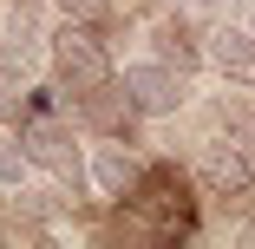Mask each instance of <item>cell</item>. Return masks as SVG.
I'll return each instance as SVG.
<instances>
[{"label": "cell", "mask_w": 255, "mask_h": 249, "mask_svg": "<svg viewBox=\"0 0 255 249\" xmlns=\"http://www.w3.org/2000/svg\"><path fill=\"white\" fill-rule=\"evenodd\" d=\"M53 72H59V85H72V98L112 79V59H105V46H98V33L85 20H66L53 33Z\"/></svg>", "instance_id": "6da1fadb"}, {"label": "cell", "mask_w": 255, "mask_h": 249, "mask_svg": "<svg viewBox=\"0 0 255 249\" xmlns=\"http://www.w3.org/2000/svg\"><path fill=\"white\" fill-rule=\"evenodd\" d=\"M118 85L131 92V105H137L144 118H170V112L183 105V72L164 66V59H137V66H125Z\"/></svg>", "instance_id": "7a4b0ae2"}, {"label": "cell", "mask_w": 255, "mask_h": 249, "mask_svg": "<svg viewBox=\"0 0 255 249\" xmlns=\"http://www.w3.org/2000/svg\"><path fill=\"white\" fill-rule=\"evenodd\" d=\"M20 144H26V158L33 164H46V171H59V177H79V151H72V131L46 112V105H33V118L20 125Z\"/></svg>", "instance_id": "3957f363"}, {"label": "cell", "mask_w": 255, "mask_h": 249, "mask_svg": "<svg viewBox=\"0 0 255 249\" xmlns=\"http://www.w3.org/2000/svg\"><path fill=\"white\" fill-rule=\"evenodd\" d=\"M196 171H203V190H210V197H242V190H255V158L242 151V144H229V138H210V144H203Z\"/></svg>", "instance_id": "277c9868"}, {"label": "cell", "mask_w": 255, "mask_h": 249, "mask_svg": "<svg viewBox=\"0 0 255 249\" xmlns=\"http://www.w3.org/2000/svg\"><path fill=\"white\" fill-rule=\"evenodd\" d=\"M210 66L229 85H255V33L249 26H216L210 33Z\"/></svg>", "instance_id": "5b68a950"}, {"label": "cell", "mask_w": 255, "mask_h": 249, "mask_svg": "<svg viewBox=\"0 0 255 249\" xmlns=\"http://www.w3.org/2000/svg\"><path fill=\"white\" fill-rule=\"evenodd\" d=\"M137 177H144V164L125 151L118 138L92 151V184H98V197H131V190H137Z\"/></svg>", "instance_id": "8992f818"}, {"label": "cell", "mask_w": 255, "mask_h": 249, "mask_svg": "<svg viewBox=\"0 0 255 249\" xmlns=\"http://www.w3.org/2000/svg\"><path fill=\"white\" fill-rule=\"evenodd\" d=\"M79 105H85V118H92V125H105V131H125V125L137 118L131 92H125V85L112 92V79H105V85H92V92H79Z\"/></svg>", "instance_id": "52a82bcc"}, {"label": "cell", "mask_w": 255, "mask_h": 249, "mask_svg": "<svg viewBox=\"0 0 255 249\" xmlns=\"http://www.w3.org/2000/svg\"><path fill=\"white\" fill-rule=\"evenodd\" d=\"M26 98V59L20 53H0V118H13Z\"/></svg>", "instance_id": "ba28073f"}, {"label": "cell", "mask_w": 255, "mask_h": 249, "mask_svg": "<svg viewBox=\"0 0 255 249\" xmlns=\"http://www.w3.org/2000/svg\"><path fill=\"white\" fill-rule=\"evenodd\" d=\"M33 171V158H26V144L13 138V131H0V190H13L20 177Z\"/></svg>", "instance_id": "9c48e42d"}, {"label": "cell", "mask_w": 255, "mask_h": 249, "mask_svg": "<svg viewBox=\"0 0 255 249\" xmlns=\"http://www.w3.org/2000/svg\"><path fill=\"white\" fill-rule=\"evenodd\" d=\"M53 7H59L66 20H92V13H98V0H53Z\"/></svg>", "instance_id": "30bf717a"}]
</instances>
